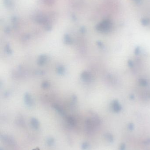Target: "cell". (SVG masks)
Returning a JSON list of instances; mask_svg holds the SVG:
<instances>
[{
	"label": "cell",
	"mask_w": 150,
	"mask_h": 150,
	"mask_svg": "<svg viewBox=\"0 0 150 150\" xmlns=\"http://www.w3.org/2000/svg\"><path fill=\"white\" fill-rule=\"evenodd\" d=\"M134 0L136 1V2H140V0Z\"/></svg>",
	"instance_id": "11"
},
{
	"label": "cell",
	"mask_w": 150,
	"mask_h": 150,
	"mask_svg": "<svg viewBox=\"0 0 150 150\" xmlns=\"http://www.w3.org/2000/svg\"><path fill=\"white\" fill-rule=\"evenodd\" d=\"M53 107L56 110H57L61 114H64V111L63 109H62L61 107L58 104H55L53 105Z\"/></svg>",
	"instance_id": "6"
},
{
	"label": "cell",
	"mask_w": 150,
	"mask_h": 150,
	"mask_svg": "<svg viewBox=\"0 0 150 150\" xmlns=\"http://www.w3.org/2000/svg\"><path fill=\"white\" fill-rule=\"evenodd\" d=\"M48 56L47 55H41L38 58L37 61L38 65L40 66L44 65L48 61Z\"/></svg>",
	"instance_id": "3"
},
{
	"label": "cell",
	"mask_w": 150,
	"mask_h": 150,
	"mask_svg": "<svg viewBox=\"0 0 150 150\" xmlns=\"http://www.w3.org/2000/svg\"><path fill=\"white\" fill-rule=\"evenodd\" d=\"M64 43L66 44L67 45H71L73 43V41L71 39V38L70 37V36H69L67 35L66 36H65L64 39Z\"/></svg>",
	"instance_id": "7"
},
{
	"label": "cell",
	"mask_w": 150,
	"mask_h": 150,
	"mask_svg": "<svg viewBox=\"0 0 150 150\" xmlns=\"http://www.w3.org/2000/svg\"><path fill=\"white\" fill-rule=\"evenodd\" d=\"M81 78L82 80L85 82H89L92 79L91 75L89 72L86 71H85L82 73L81 75Z\"/></svg>",
	"instance_id": "4"
},
{
	"label": "cell",
	"mask_w": 150,
	"mask_h": 150,
	"mask_svg": "<svg viewBox=\"0 0 150 150\" xmlns=\"http://www.w3.org/2000/svg\"><path fill=\"white\" fill-rule=\"evenodd\" d=\"M112 27V23L108 20L103 21L98 24L97 26L98 30L102 32H107L111 30Z\"/></svg>",
	"instance_id": "1"
},
{
	"label": "cell",
	"mask_w": 150,
	"mask_h": 150,
	"mask_svg": "<svg viewBox=\"0 0 150 150\" xmlns=\"http://www.w3.org/2000/svg\"><path fill=\"white\" fill-rule=\"evenodd\" d=\"M24 102L26 105L28 106H31L33 105V101L30 94L26 93L24 95Z\"/></svg>",
	"instance_id": "2"
},
{
	"label": "cell",
	"mask_w": 150,
	"mask_h": 150,
	"mask_svg": "<svg viewBox=\"0 0 150 150\" xmlns=\"http://www.w3.org/2000/svg\"><path fill=\"white\" fill-rule=\"evenodd\" d=\"M149 20L147 19H143L142 21V23L145 25H147L149 23Z\"/></svg>",
	"instance_id": "10"
},
{
	"label": "cell",
	"mask_w": 150,
	"mask_h": 150,
	"mask_svg": "<svg viewBox=\"0 0 150 150\" xmlns=\"http://www.w3.org/2000/svg\"><path fill=\"white\" fill-rule=\"evenodd\" d=\"M50 85V84L48 81H44L41 84V87L44 89H47Z\"/></svg>",
	"instance_id": "9"
},
{
	"label": "cell",
	"mask_w": 150,
	"mask_h": 150,
	"mask_svg": "<svg viewBox=\"0 0 150 150\" xmlns=\"http://www.w3.org/2000/svg\"><path fill=\"white\" fill-rule=\"evenodd\" d=\"M56 72L59 75H63L65 72V67L63 65H59L56 68Z\"/></svg>",
	"instance_id": "5"
},
{
	"label": "cell",
	"mask_w": 150,
	"mask_h": 150,
	"mask_svg": "<svg viewBox=\"0 0 150 150\" xmlns=\"http://www.w3.org/2000/svg\"><path fill=\"white\" fill-rule=\"evenodd\" d=\"M5 51L8 55H11L12 53V50L10 48V45L8 44L5 47Z\"/></svg>",
	"instance_id": "8"
}]
</instances>
